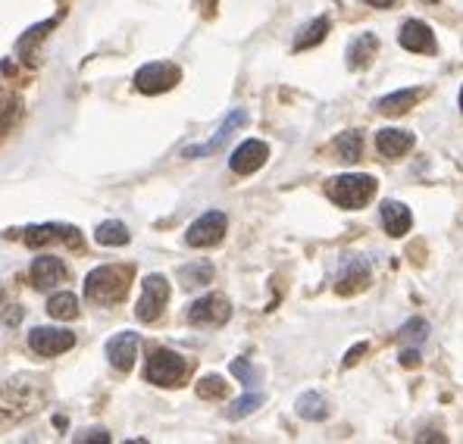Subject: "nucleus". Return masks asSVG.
<instances>
[{
    "label": "nucleus",
    "mask_w": 463,
    "mask_h": 444,
    "mask_svg": "<svg viewBox=\"0 0 463 444\" xmlns=\"http://www.w3.org/2000/svg\"><path fill=\"white\" fill-rule=\"evenodd\" d=\"M128 282H132V266H100L85 279V295L100 307H113L128 295Z\"/></svg>",
    "instance_id": "obj_1"
},
{
    "label": "nucleus",
    "mask_w": 463,
    "mask_h": 444,
    "mask_svg": "<svg viewBox=\"0 0 463 444\" xmlns=\"http://www.w3.org/2000/svg\"><path fill=\"white\" fill-rule=\"evenodd\" d=\"M326 194H329V201L338 203V207L360 210L376 194V179H373V175H354V173L335 175V179L326 182Z\"/></svg>",
    "instance_id": "obj_2"
},
{
    "label": "nucleus",
    "mask_w": 463,
    "mask_h": 444,
    "mask_svg": "<svg viewBox=\"0 0 463 444\" xmlns=\"http://www.w3.org/2000/svg\"><path fill=\"white\" fill-rule=\"evenodd\" d=\"M147 382H154V385L160 388H175L185 382L188 375V360L182 357V354L175 351H166V347H160V351L151 354V360H147Z\"/></svg>",
    "instance_id": "obj_3"
},
{
    "label": "nucleus",
    "mask_w": 463,
    "mask_h": 444,
    "mask_svg": "<svg viewBox=\"0 0 463 444\" xmlns=\"http://www.w3.org/2000/svg\"><path fill=\"white\" fill-rule=\"evenodd\" d=\"M166 304H169V282L163 276H147L141 300L135 307V316L141 323H156L163 316V310H166Z\"/></svg>",
    "instance_id": "obj_4"
},
{
    "label": "nucleus",
    "mask_w": 463,
    "mask_h": 444,
    "mask_svg": "<svg viewBox=\"0 0 463 444\" xmlns=\"http://www.w3.org/2000/svg\"><path fill=\"white\" fill-rule=\"evenodd\" d=\"M226 229H229L226 213H220V210H210V213H203L201 220H194L192 225H188L185 241L192 244V248H213V244L222 241Z\"/></svg>",
    "instance_id": "obj_5"
},
{
    "label": "nucleus",
    "mask_w": 463,
    "mask_h": 444,
    "mask_svg": "<svg viewBox=\"0 0 463 444\" xmlns=\"http://www.w3.org/2000/svg\"><path fill=\"white\" fill-rule=\"evenodd\" d=\"M182 72L179 66L173 63H147L141 66L138 72H135V88H138L141 94H163L169 91L173 85H179Z\"/></svg>",
    "instance_id": "obj_6"
},
{
    "label": "nucleus",
    "mask_w": 463,
    "mask_h": 444,
    "mask_svg": "<svg viewBox=\"0 0 463 444\" xmlns=\"http://www.w3.org/2000/svg\"><path fill=\"white\" fill-rule=\"evenodd\" d=\"M232 316V307L222 295H207L188 307V323L192 326H222Z\"/></svg>",
    "instance_id": "obj_7"
},
{
    "label": "nucleus",
    "mask_w": 463,
    "mask_h": 444,
    "mask_svg": "<svg viewBox=\"0 0 463 444\" xmlns=\"http://www.w3.org/2000/svg\"><path fill=\"white\" fill-rule=\"evenodd\" d=\"M29 345L41 357H57V354H66L76 345V335L66 329H32Z\"/></svg>",
    "instance_id": "obj_8"
},
{
    "label": "nucleus",
    "mask_w": 463,
    "mask_h": 444,
    "mask_svg": "<svg viewBox=\"0 0 463 444\" xmlns=\"http://www.w3.org/2000/svg\"><path fill=\"white\" fill-rule=\"evenodd\" d=\"M398 41H401V47H404V51H411V53H435V51H439L432 29H429L426 23H420V19H407V23L401 25V32H398Z\"/></svg>",
    "instance_id": "obj_9"
},
{
    "label": "nucleus",
    "mask_w": 463,
    "mask_h": 444,
    "mask_svg": "<svg viewBox=\"0 0 463 444\" xmlns=\"http://www.w3.org/2000/svg\"><path fill=\"white\" fill-rule=\"evenodd\" d=\"M267 160H269V147L263 145V141L250 138L232 154L229 166H232V173H238V175H250V173H257Z\"/></svg>",
    "instance_id": "obj_10"
},
{
    "label": "nucleus",
    "mask_w": 463,
    "mask_h": 444,
    "mask_svg": "<svg viewBox=\"0 0 463 444\" xmlns=\"http://www.w3.org/2000/svg\"><path fill=\"white\" fill-rule=\"evenodd\" d=\"M135 354H138V335L135 332H119L107 341V360L113 364V370L128 373L135 364Z\"/></svg>",
    "instance_id": "obj_11"
},
{
    "label": "nucleus",
    "mask_w": 463,
    "mask_h": 444,
    "mask_svg": "<svg viewBox=\"0 0 463 444\" xmlns=\"http://www.w3.org/2000/svg\"><path fill=\"white\" fill-rule=\"evenodd\" d=\"M244 122H248V113H244V110H232V113H229V119L222 122L220 132H216L213 138L207 141V145L185 147V150H182V156H210V154H216V150H220V147L232 138V132H235V128H241Z\"/></svg>",
    "instance_id": "obj_12"
},
{
    "label": "nucleus",
    "mask_w": 463,
    "mask_h": 444,
    "mask_svg": "<svg viewBox=\"0 0 463 444\" xmlns=\"http://www.w3.org/2000/svg\"><path fill=\"white\" fill-rule=\"evenodd\" d=\"M25 244L29 248H41V244H51V241H66V244H76L79 248V229H72V225H32V229H25Z\"/></svg>",
    "instance_id": "obj_13"
},
{
    "label": "nucleus",
    "mask_w": 463,
    "mask_h": 444,
    "mask_svg": "<svg viewBox=\"0 0 463 444\" xmlns=\"http://www.w3.org/2000/svg\"><path fill=\"white\" fill-rule=\"evenodd\" d=\"M366 285H370V266H366V260H360V257L345 260L342 276H338V282H335L338 295H357Z\"/></svg>",
    "instance_id": "obj_14"
},
{
    "label": "nucleus",
    "mask_w": 463,
    "mask_h": 444,
    "mask_svg": "<svg viewBox=\"0 0 463 444\" xmlns=\"http://www.w3.org/2000/svg\"><path fill=\"white\" fill-rule=\"evenodd\" d=\"M63 279H66L63 260L38 257L35 263H32V282H35V288H51V285H60Z\"/></svg>",
    "instance_id": "obj_15"
},
{
    "label": "nucleus",
    "mask_w": 463,
    "mask_h": 444,
    "mask_svg": "<svg viewBox=\"0 0 463 444\" xmlns=\"http://www.w3.org/2000/svg\"><path fill=\"white\" fill-rule=\"evenodd\" d=\"M383 225L392 238H404L413 225V216L401 201H385L383 203Z\"/></svg>",
    "instance_id": "obj_16"
},
{
    "label": "nucleus",
    "mask_w": 463,
    "mask_h": 444,
    "mask_svg": "<svg viewBox=\"0 0 463 444\" xmlns=\"http://www.w3.org/2000/svg\"><path fill=\"white\" fill-rule=\"evenodd\" d=\"M376 147L383 156L394 160V156H404L413 147V135L401 132V128H383V132H376Z\"/></svg>",
    "instance_id": "obj_17"
},
{
    "label": "nucleus",
    "mask_w": 463,
    "mask_h": 444,
    "mask_svg": "<svg viewBox=\"0 0 463 444\" xmlns=\"http://www.w3.org/2000/svg\"><path fill=\"white\" fill-rule=\"evenodd\" d=\"M420 98H423V91H417V88L392 91V94H385V98H379V100H376V110H379V113H385V116H401V113L413 110Z\"/></svg>",
    "instance_id": "obj_18"
},
{
    "label": "nucleus",
    "mask_w": 463,
    "mask_h": 444,
    "mask_svg": "<svg viewBox=\"0 0 463 444\" xmlns=\"http://www.w3.org/2000/svg\"><path fill=\"white\" fill-rule=\"evenodd\" d=\"M376 51H379V38L376 35H357L351 41V47H347V66L351 70H366L370 66V60L376 57Z\"/></svg>",
    "instance_id": "obj_19"
},
{
    "label": "nucleus",
    "mask_w": 463,
    "mask_h": 444,
    "mask_svg": "<svg viewBox=\"0 0 463 444\" xmlns=\"http://www.w3.org/2000/svg\"><path fill=\"white\" fill-rule=\"evenodd\" d=\"M295 410L301 420H310V422H319L329 416V404H326V398L319 392H304L301 398H298Z\"/></svg>",
    "instance_id": "obj_20"
},
{
    "label": "nucleus",
    "mask_w": 463,
    "mask_h": 444,
    "mask_svg": "<svg viewBox=\"0 0 463 444\" xmlns=\"http://www.w3.org/2000/svg\"><path fill=\"white\" fill-rule=\"evenodd\" d=\"M19 116H23V104H19V98L13 91H6V88H0V138L16 126Z\"/></svg>",
    "instance_id": "obj_21"
},
{
    "label": "nucleus",
    "mask_w": 463,
    "mask_h": 444,
    "mask_svg": "<svg viewBox=\"0 0 463 444\" xmlns=\"http://www.w3.org/2000/svg\"><path fill=\"white\" fill-rule=\"evenodd\" d=\"M326 35H329V19H326V16H317L313 23H307L301 32H298L295 51H310V47H317Z\"/></svg>",
    "instance_id": "obj_22"
},
{
    "label": "nucleus",
    "mask_w": 463,
    "mask_h": 444,
    "mask_svg": "<svg viewBox=\"0 0 463 444\" xmlns=\"http://www.w3.org/2000/svg\"><path fill=\"white\" fill-rule=\"evenodd\" d=\"M98 244H107V248H122V244H128V229L122 222H116V220H110V222H100L98 225Z\"/></svg>",
    "instance_id": "obj_23"
},
{
    "label": "nucleus",
    "mask_w": 463,
    "mask_h": 444,
    "mask_svg": "<svg viewBox=\"0 0 463 444\" xmlns=\"http://www.w3.org/2000/svg\"><path fill=\"white\" fill-rule=\"evenodd\" d=\"M47 313H51L53 319H76V313H79L76 295H70V291H63V295H53L51 300H47Z\"/></svg>",
    "instance_id": "obj_24"
},
{
    "label": "nucleus",
    "mask_w": 463,
    "mask_h": 444,
    "mask_svg": "<svg viewBox=\"0 0 463 444\" xmlns=\"http://www.w3.org/2000/svg\"><path fill=\"white\" fill-rule=\"evenodd\" d=\"M335 150H338V156H342V160L357 163V160H360V154H364V135H360V132H345V135H338Z\"/></svg>",
    "instance_id": "obj_25"
},
{
    "label": "nucleus",
    "mask_w": 463,
    "mask_h": 444,
    "mask_svg": "<svg viewBox=\"0 0 463 444\" xmlns=\"http://www.w3.org/2000/svg\"><path fill=\"white\" fill-rule=\"evenodd\" d=\"M210 279H213V266L210 263H192L179 272L182 288H197V285H207Z\"/></svg>",
    "instance_id": "obj_26"
},
{
    "label": "nucleus",
    "mask_w": 463,
    "mask_h": 444,
    "mask_svg": "<svg viewBox=\"0 0 463 444\" xmlns=\"http://www.w3.org/2000/svg\"><path fill=\"white\" fill-rule=\"evenodd\" d=\"M226 392H229V385L222 375H203V379L197 382V398H203V401H220V398H226Z\"/></svg>",
    "instance_id": "obj_27"
},
{
    "label": "nucleus",
    "mask_w": 463,
    "mask_h": 444,
    "mask_svg": "<svg viewBox=\"0 0 463 444\" xmlns=\"http://www.w3.org/2000/svg\"><path fill=\"white\" fill-rule=\"evenodd\" d=\"M260 404H263V394L260 392H250V388H248V394L229 407V420H244V416L254 413V410L260 407Z\"/></svg>",
    "instance_id": "obj_28"
},
{
    "label": "nucleus",
    "mask_w": 463,
    "mask_h": 444,
    "mask_svg": "<svg viewBox=\"0 0 463 444\" xmlns=\"http://www.w3.org/2000/svg\"><path fill=\"white\" fill-rule=\"evenodd\" d=\"M232 373H235L238 379H241L248 388H257V385H260V370H254V366H250L248 360H235V364H232Z\"/></svg>",
    "instance_id": "obj_29"
},
{
    "label": "nucleus",
    "mask_w": 463,
    "mask_h": 444,
    "mask_svg": "<svg viewBox=\"0 0 463 444\" xmlns=\"http://www.w3.org/2000/svg\"><path fill=\"white\" fill-rule=\"evenodd\" d=\"M401 338L404 341H423L426 335H429V323L426 319H411V323H404L401 326Z\"/></svg>",
    "instance_id": "obj_30"
},
{
    "label": "nucleus",
    "mask_w": 463,
    "mask_h": 444,
    "mask_svg": "<svg viewBox=\"0 0 463 444\" xmlns=\"http://www.w3.org/2000/svg\"><path fill=\"white\" fill-rule=\"evenodd\" d=\"M79 441H81V444H88V441H110V435H107V432H98V429H91V432H85Z\"/></svg>",
    "instance_id": "obj_31"
},
{
    "label": "nucleus",
    "mask_w": 463,
    "mask_h": 444,
    "mask_svg": "<svg viewBox=\"0 0 463 444\" xmlns=\"http://www.w3.org/2000/svg\"><path fill=\"white\" fill-rule=\"evenodd\" d=\"M360 354H366V345H357V347H354V351H347L345 366H354V364H357V357H360Z\"/></svg>",
    "instance_id": "obj_32"
},
{
    "label": "nucleus",
    "mask_w": 463,
    "mask_h": 444,
    "mask_svg": "<svg viewBox=\"0 0 463 444\" xmlns=\"http://www.w3.org/2000/svg\"><path fill=\"white\" fill-rule=\"evenodd\" d=\"M401 364H404V366H420V354L417 351H404V354H401Z\"/></svg>",
    "instance_id": "obj_33"
},
{
    "label": "nucleus",
    "mask_w": 463,
    "mask_h": 444,
    "mask_svg": "<svg viewBox=\"0 0 463 444\" xmlns=\"http://www.w3.org/2000/svg\"><path fill=\"white\" fill-rule=\"evenodd\" d=\"M364 4H370V6H392L394 0H364Z\"/></svg>",
    "instance_id": "obj_34"
},
{
    "label": "nucleus",
    "mask_w": 463,
    "mask_h": 444,
    "mask_svg": "<svg viewBox=\"0 0 463 444\" xmlns=\"http://www.w3.org/2000/svg\"><path fill=\"white\" fill-rule=\"evenodd\" d=\"M460 113H463V88H460Z\"/></svg>",
    "instance_id": "obj_35"
},
{
    "label": "nucleus",
    "mask_w": 463,
    "mask_h": 444,
    "mask_svg": "<svg viewBox=\"0 0 463 444\" xmlns=\"http://www.w3.org/2000/svg\"><path fill=\"white\" fill-rule=\"evenodd\" d=\"M426 4H435V0H426Z\"/></svg>",
    "instance_id": "obj_36"
}]
</instances>
